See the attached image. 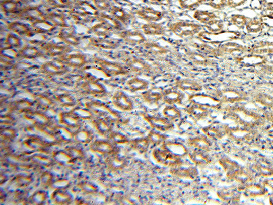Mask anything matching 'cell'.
Listing matches in <instances>:
<instances>
[{
    "label": "cell",
    "mask_w": 273,
    "mask_h": 205,
    "mask_svg": "<svg viewBox=\"0 0 273 205\" xmlns=\"http://www.w3.org/2000/svg\"><path fill=\"white\" fill-rule=\"evenodd\" d=\"M168 29L178 37L187 39L201 32L203 29V25L196 22L180 21L170 24Z\"/></svg>",
    "instance_id": "obj_1"
},
{
    "label": "cell",
    "mask_w": 273,
    "mask_h": 205,
    "mask_svg": "<svg viewBox=\"0 0 273 205\" xmlns=\"http://www.w3.org/2000/svg\"><path fill=\"white\" fill-rule=\"evenodd\" d=\"M125 66L129 73L134 76L150 73L152 69V65L147 60L134 55L129 56L126 58Z\"/></svg>",
    "instance_id": "obj_2"
},
{
    "label": "cell",
    "mask_w": 273,
    "mask_h": 205,
    "mask_svg": "<svg viewBox=\"0 0 273 205\" xmlns=\"http://www.w3.org/2000/svg\"><path fill=\"white\" fill-rule=\"evenodd\" d=\"M140 47L146 54L157 58H165L171 51L169 46L157 41H147Z\"/></svg>",
    "instance_id": "obj_3"
},
{
    "label": "cell",
    "mask_w": 273,
    "mask_h": 205,
    "mask_svg": "<svg viewBox=\"0 0 273 205\" xmlns=\"http://www.w3.org/2000/svg\"><path fill=\"white\" fill-rule=\"evenodd\" d=\"M153 156L156 162L166 166L173 168L180 164L181 158L170 154L162 147L155 149Z\"/></svg>",
    "instance_id": "obj_4"
},
{
    "label": "cell",
    "mask_w": 273,
    "mask_h": 205,
    "mask_svg": "<svg viewBox=\"0 0 273 205\" xmlns=\"http://www.w3.org/2000/svg\"><path fill=\"white\" fill-rule=\"evenodd\" d=\"M146 117H147L146 119L151 126L155 130L162 132H166L174 127L173 122L165 117V116L162 117V116L158 115L147 114Z\"/></svg>",
    "instance_id": "obj_5"
},
{
    "label": "cell",
    "mask_w": 273,
    "mask_h": 205,
    "mask_svg": "<svg viewBox=\"0 0 273 205\" xmlns=\"http://www.w3.org/2000/svg\"><path fill=\"white\" fill-rule=\"evenodd\" d=\"M121 37L127 44L134 47H139L147 41L142 31L138 29L124 31Z\"/></svg>",
    "instance_id": "obj_6"
},
{
    "label": "cell",
    "mask_w": 273,
    "mask_h": 205,
    "mask_svg": "<svg viewBox=\"0 0 273 205\" xmlns=\"http://www.w3.org/2000/svg\"><path fill=\"white\" fill-rule=\"evenodd\" d=\"M185 95L183 92L177 87H171L163 91L162 101L168 105L180 104L184 99Z\"/></svg>",
    "instance_id": "obj_7"
},
{
    "label": "cell",
    "mask_w": 273,
    "mask_h": 205,
    "mask_svg": "<svg viewBox=\"0 0 273 205\" xmlns=\"http://www.w3.org/2000/svg\"><path fill=\"white\" fill-rule=\"evenodd\" d=\"M162 146V147L168 151L169 153L180 158L184 157L187 154L186 147L180 141L166 140Z\"/></svg>",
    "instance_id": "obj_8"
},
{
    "label": "cell",
    "mask_w": 273,
    "mask_h": 205,
    "mask_svg": "<svg viewBox=\"0 0 273 205\" xmlns=\"http://www.w3.org/2000/svg\"><path fill=\"white\" fill-rule=\"evenodd\" d=\"M140 19L147 23L159 22L163 17V13L149 7H143L136 12Z\"/></svg>",
    "instance_id": "obj_9"
},
{
    "label": "cell",
    "mask_w": 273,
    "mask_h": 205,
    "mask_svg": "<svg viewBox=\"0 0 273 205\" xmlns=\"http://www.w3.org/2000/svg\"><path fill=\"white\" fill-rule=\"evenodd\" d=\"M141 30L145 35L162 37L166 33L165 26L159 22L146 23L141 26Z\"/></svg>",
    "instance_id": "obj_10"
},
{
    "label": "cell",
    "mask_w": 273,
    "mask_h": 205,
    "mask_svg": "<svg viewBox=\"0 0 273 205\" xmlns=\"http://www.w3.org/2000/svg\"><path fill=\"white\" fill-rule=\"evenodd\" d=\"M126 86L131 93L143 92L149 90L150 83L147 80L134 76L127 81Z\"/></svg>",
    "instance_id": "obj_11"
},
{
    "label": "cell",
    "mask_w": 273,
    "mask_h": 205,
    "mask_svg": "<svg viewBox=\"0 0 273 205\" xmlns=\"http://www.w3.org/2000/svg\"><path fill=\"white\" fill-rule=\"evenodd\" d=\"M176 87L182 92L198 93L202 91L201 84L193 79H181L176 82Z\"/></svg>",
    "instance_id": "obj_12"
},
{
    "label": "cell",
    "mask_w": 273,
    "mask_h": 205,
    "mask_svg": "<svg viewBox=\"0 0 273 205\" xmlns=\"http://www.w3.org/2000/svg\"><path fill=\"white\" fill-rule=\"evenodd\" d=\"M143 101L149 105H157L163 100V91L158 89H149L142 93Z\"/></svg>",
    "instance_id": "obj_13"
},
{
    "label": "cell",
    "mask_w": 273,
    "mask_h": 205,
    "mask_svg": "<svg viewBox=\"0 0 273 205\" xmlns=\"http://www.w3.org/2000/svg\"><path fill=\"white\" fill-rule=\"evenodd\" d=\"M188 58L193 64L198 66L205 67L211 66V59L198 50L189 52Z\"/></svg>",
    "instance_id": "obj_14"
},
{
    "label": "cell",
    "mask_w": 273,
    "mask_h": 205,
    "mask_svg": "<svg viewBox=\"0 0 273 205\" xmlns=\"http://www.w3.org/2000/svg\"><path fill=\"white\" fill-rule=\"evenodd\" d=\"M115 102L116 105L124 111H129L134 108L133 101L129 95L123 92H120L116 95Z\"/></svg>",
    "instance_id": "obj_15"
},
{
    "label": "cell",
    "mask_w": 273,
    "mask_h": 205,
    "mask_svg": "<svg viewBox=\"0 0 273 205\" xmlns=\"http://www.w3.org/2000/svg\"><path fill=\"white\" fill-rule=\"evenodd\" d=\"M189 157L194 163L199 166L207 164L210 160L206 150L198 149H195L192 153H190Z\"/></svg>",
    "instance_id": "obj_16"
},
{
    "label": "cell",
    "mask_w": 273,
    "mask_h": 205,
    "mask_svg": "<svg viewBox=\"0 0 273 205\" xmlns=\"http://www.w3.org/2000/svg\"><path fill=\"white\" fill-rule=\"evenodd\" d=\"M187 112L190 115L197 119L203 118L208 114V110L205 106L195 102L189 105Z\"/></svg>",
    "instance_id": "obj_17"
},
{
    "label": "cell",
    "mask_w": 273,
    "mask_h": 205,
    "mask_svg": "<svg viewBox=\"0 0 273 205\" xmlns=\"http://www.w3.org/2000/svg\"><path fill=\"white\" fill-rule=\"evenodd\" d=\"M173 174L183 178L193 179L197 175V170L194 167H181L179 166L172 168Z\"/></svg>",
    "instance_id": "obj_18"
},
{
    "label": "cell",
    "mask_w": 273,
    "mask_h": 205,
    "mask_svg": "<svg viewBox=\"0 0 273 205\" xmlns=\"http://www.w3.org/2000/svg\"><path fill=\"white\" fill-rule=\"evenodd\" d=\"M162 112L163 115L172 121L179 119L181 115V111L175 105H168Z\"/></svg>",
    "instance_id": "obj_19"
},
{
    "label": "cell",
    "mask_w": 273,
    "mask_h": 205,
    "mask_svg": "<svg viewBox=\"0 0 273 205\" xmlns=\"http://www.w3.org/2000/svg\"><path fill=\"white\" fill-rule=\"evenodd\" d=\"M216 17L214 13L205 11H197L193 15L194 19L203 25L216 19Z\"/></svg>",
    "instance_id": "obj_20"
},
{
    "label": "cell",
    "mask_w": 273,
    "mask_h": 205,
    "mask_svg": "<svg viewBox=\"0 0 273 205\" xmlns=\"http://www.w3.org/2000/svg\"><path fill=\"white\" fill-rule=\"evenodd\" d=\"M150 143L148 138H139L134 140L131 146L132 148L140 153H144L149 147Z\"/></svg>",
    "instance_id": "obj_21"
},
{
    "label": "cell",
    "mask_w": 273,
    "mask_h": 205,
    "mask_svg": "<svg viewBox=\"0 0 273 205\" xmlns=\"http://www.w3.org/2000/svg\"><path fill=\"white\" fill-rule=\"evenodd\" d=\"M190 145L196 149L206 150L209 146V142L204 136H195L190 140Z\"/></svg>",
    "instance_id": "obj_22"
},
{
    "label": "cell",
    "mask_w": 273,
    "mask_h": 205,
    "mask_svg": "<svg viewBox=\"0 0 273 205\" xmlns=\"http://www.w3.org/2000/svg\"><path fill=\"white\" fill-rule=\"evenodd\" d=\"M147 138L150 144L156 146L162 145L163 142L166 141L165 136L162 134V132L155 129L149 133Z\"/></svg>",
    "instance_id": "obj_23"
},
{
    "label": "cell",
    "mask_w": 273,
    "mask_h": 205,
    "mask_svg": "<svg viewBox=\"0 0 273 205\" xmlns=\"http://www.w3.org/2000/svg\"><path fill=\"white\" fill-rule=\"evenodd\" d=\"M223 28V24L220 20L216 19L209 22L203 25V29L211 33H216L220 32Z\"/></svg>",
    "instance_id": "obj_24"
},
{
    "label": "cell",
    "mask_w": 273,
    "mask_h": 205,
    "mask_svg": "<svg viewBox=\"0 0 273 205\" xmlns=\"http://www.w3.org/2000/svg\"><path fill=\"white\" fill-rule=\"evenodd\" d=\"M203 0H180V4L184 10H192L201 4Z\"/></svg>",
    "instance_id": "obj_25"
},
{
    "label": "cell",
    "mask_w": 273,
    "mask_h": 205,
    "mask_svg": "<svg viewBox=\"0 0 273 205\" xmlns=\"http://www.w3.org/2000/svg\"><path fill=\"white\" fill-rule=\"evenodd\" d=\"M151 1L155 3H161L163 2L164 0H151Z\"/></svg>",
    "instance_id": "obj_26"
}]
</instances>
